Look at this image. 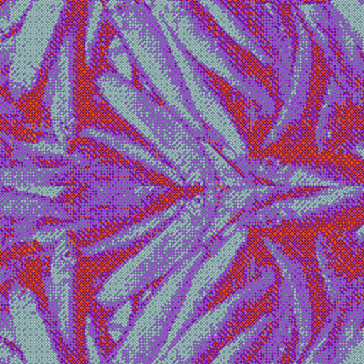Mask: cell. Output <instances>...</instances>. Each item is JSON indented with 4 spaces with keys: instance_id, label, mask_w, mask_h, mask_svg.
<instances>
[{
    "instance_id": "cell-1",
    "label": "cell",
    "mask_w": 364,
    "mask_h": 364,
    "mask_svg": "<svg viewBox=\"0 0 364 364\" xmlns=\"http://www.w3.org/2000/svg\"><path fill=\"white\" fill-rule=\"evenodd\" d=\"M165 30L191 53L213 61V70L225 75L276 119L282 98L273 67L264 64L233 36L200 0H148Z\"/></svg>"
},
{
    "instance_id": "cell-2",
    "label": "cell",
    "mask_w": 364,
    "mask_h": 364,
    "mask_svg": "<svg viewBox=\"0 0 364 364\" xmlns=\"http://www.w3.org/2000/svg\"><path fill=\"white\" fill-rule=\"evenodd\" d=\"M117 31L144 71L155 82L165 101L185 115L202 141L220 158L236 151L199 109L171 38L148 0H101Z\"/></svg>"
},
{
    "instance_id": "cell-3",
    "label": "cell",
    "mask_w": 364,
    "mask_h": 364,
    "mask_svg": "<svg viewBox=\"0 0 364 364\" xmlns=\"http://www.w3.org/2000/svg\"><path fill=\"white\" fill-rule=\"evenodd\" d=\"M95 82L111 104L169 158L181 183L220 186L219 169L208 145L176 108L138 90L118 68L105 70Z\"/></svg>"
},
{
    "instance_id": "cell-4",
    "label": "cell",
    "mask_w": 364,
    "mask_h": 364,
    "mask_svg": "<svg viewBox=\"0 0 364 364\" xmlns=\"http://www.w3.org/2000/svg\"><path fill=\"white\" fill-rule=\"evenodd\" d=\"M257 232L290 287L300 331L297 363H303L317 347L333 307L317 256V233L296 228H273Z\"/></svg>"
},
{
    "instance_id": "cell-5",
    "label": "cell",
    "mask_w": 364,
    "mask_h": 364,
    "mask_svg": "<svg viewBox=\"0 0 364 364\" xmlns=\"http://www.w3.org/2000/svg\"><path fill=\"white\" fill-rule=\"evenodd\" d=\"M297 14L299 44L291 85L259 154H293L316 148L314 132L331 73L301 7H297Z\"/></svg>"
},
{
    "instance_id": "cell-6",
    "label": "cell",
    "mask_w": 364,
    "mask_h": 364,
    "mask_svg": "<svg viewBox=\"0 0 364 364\" xmlns=\"http://www.w3.org/2000/svg\"><path fill=\"white\" fill-rule=\"evenodd\" d=\"M222 192V186L205 188L188 199L156 246L127 276L122 287L104 301L119 310L138 293L156 286L164 287L181 267L191 263L218 222Z\"/></svg>"
},
{
    "instance_id": "cell-7",
    "label": "cell",
    "mask_w": 364,
    "mask_h": 364,
    "mask_svg": "<svg viewBox=\"0 0 364 364\" xmlns=\"http://www.w3.org/2000/svg\"><path fill=\"white\" fill-rule=\"evenodd\" d=\"M222 24L226 23L237 37L264 64L276 71L282 104L291 85L299 44L297 7L277 13L255 0H200Z\"/></svg>"
},
{
    "instance_id": "cell-8",
    "label": "cell",
    "mask_w": 364,
    "mask_h": 364,
    "mask_svg": "<svg viewBox=\"0 0 364 364\" xmlns=\"http://www.w3.org/2000/svg\"><path fill=\"white\" fill-rule=\"evenodd\" d=\"M60 235L50 240L13 239L1 243L0 291H26L31 297L60 363H74L63 333V299L53 277V257Z\"/></svg>"
},
{
    "instance_id": "cell-9",
    "label": "cell",
    "mask_w": 364,
    "mask_h": 364,
    "mask_svg": "<svg viewBox=\"0 0 364 364\" xmlns=\"http://www.w3.org/2000/svg\"><path fill=\"white\" fill-rule=\"evenodd\" d=\"M94 80L85 58V6L64 40L51 78V125L61 146L68 151L82 135L85 111Z\"/></svg>"
},
{
    "instance_id": "cell-10",
    "label": "cell",
    "mask_w": 364,
    "mask_h": 364,
    "mask_svg": "<svg viewBox=\"0 0 364 364\" xmlns=\"http://www.w3.org/2000/svg\"><path fill=\"white\" fill-rule=\"evenodd\" d=\"M168 36L199 95L206 104L216 107L223 114L237 135L245 154H259L274 124V118L269 117L225 75L200 61L175 36L169 33Z\"/></svg>"
},
{
    "instance_id": "cell-11",
    "label": "cell",
    "mask_w": 364,
    "mask_h": 364,
    "mask_svg": "<svg viewBox=\"0 0 364 364\" xmlns=\"http://www.w3.org/2000/svg\"><path fill=\"white\" fill-rule=\"evenodd\" d=\"M364 226V186L340 189L328 200L309 205V200L276 203L240 216L233 225L236 233L255 229L296 228L313 233L324 230L358 232Z\"/></svg>"
},
{
    "instance_id": "cell-12",
    "label": "cell",
    "mask_w": 364,
    "mask_h": 364,
    "mask_svg": "<svg viewBox=\"0 0 364 364\" xmlns=\"http://www.w3.org/2000/svg\"><path fill=\"white\" fill-rule=\"evenodd\" d=\"M333 80L364 114V47L337 1L301 7Z\"/></svg>"
},
{
    "instance_id": "cell-13",
    "label": "cell",
    "mask_w": 364,
    "mask_h": 364,
    "mask_svg": "<svg viewBox=\"0 0 364 364\" xmlns=\"http://www.w3.org/2000/svg\"><path fill=\"white\" fill-rule=\"evenodd\" d=\"M57 272V286L63 299V333L74 357V363L88 361L87 321L90 306L97 293L84 263V249L71 230L60 235V242L53 257Z\"/></svg>"
},
{
    "instance_id": "cell-14",
    "label": "cell",
    "mask_w": 364,
    "mask_h": 364,
    "mask_svg": "<svg viewBox=\"0 0 364 364\" xmlns=\"http://www.w3.org/2000/svg\"><path fill=\"white\" fill-rule=\"evenodd\" d=\"M282 283V272L274 263L233 297L222 318L189 348L186 363H212L228 344L246 334L276 304Z\"/></svg>"
},
{
    "instance_id": "cell-15",
    "label": "cell",
    "mask_w": 364,
    "mask_h": 364,
    "mask_svg": "<svg viewBox=\"0 0 364 364\" xmlns=\"http://www.w3.org/2000/svg\"><path fill=\"white\" fill-rule=\"evenodd\" d=\"M243 233V240L225 269L210 284L199 291L192 309L183 318L179 330L175 333L165 354H169L200 318L233 299L276 263L266 242L257 230L249 229Z\"/></svg>"
},
{
    "instance_id": "cell-16",
    "label": "cell",
    "mask_w": 364,
    "mask_h": 364,
    "mask_svg": "<svg viewBox=\"0 0 364 364\" xmlns=\"http://www.w3.org/2000/svg\"><path fill=\"white\" fill-rule=\"evenodd\" d=\"M299 347L300 331L294 301L283 279L276 304L246 333L228 361L232 364L297 363Z\"/></svg>"
},
{
    "instance_id": "cell-17",
    "label": "cell",
    "mask_w": 364,
    "mask_h": 364,
    "mask_svg": "<svg viewBox=\"0 0 364 364\" xmlns=\"http://www.w3.org/2000/svg\"><path fill=\"white\" fill-rule=\"evenodd\" d=\"M236 232L220 226L215 229L203 242L198 255L189 263L186 272L182 274L173 293L169 296L166 303L151 320V323L141 331L136 343L124 350L121 360L134 364H146L156 360L161 350L168 341L169 333L188 299V294L193 286V282L202 267L219 253V250L233 237Z\"/></svg>"
},
{
    "instance_id": "cell-18",
    "label": "cell",
    "mask_w": 364,
    "mask_h": 364,
    "mask_svg": "<svg viewBox=\"0 0 364 364\" xmlns=\"http://www.w3.org/2000/svg\"><path fill=\"white\" fill-rule=\"evenodd\" d=\"M75 220V210L57 196L50 198L1 185L0 191V240L31 239L68 230Z\"/></svg>"
},
{
    "instance_id": "cell-19",
    "label": "cell",
    "mask_w": 364,
    "mask_h": 364,
    "mask_svg": "<svg viewBox=\"0 0 364 364\" xmlns=\"http://www.w3.org/2000/svg\"><path fill=\"white\" fill-rule=\"evenodd\" d=\"M360 263L340 294L333 300L321 338L313 350L311 361L336 364L344 361L364 333V237L360 236Z\"/></svg>"
},
{
    "instance_id": "cell-20",
    "label": "cell",
    "mask_w": 364,
    "mask_h": 364,
    "mask_svg": "<svg viewBox=\"0 0 364 364\" xmlns=\"http://www.w3.org/2000/svg\"><path fill=\"white\" fill-rule=\"evenodd\" d=\"M340 189L344 188L328 183H304L301 181L269 182L263 179H252L249 183L240 186L223 188L218 220L222 219V226L232 229L236 220L246 213H252L276 203L320 199Z\"/></svg>"
},
{
    "instance_id": "cell-21",
    "label": "cell",
    "mask_w": 364,
    "mask_h": 364,
    "mask_svg": "<svg viewBox=\"0 0 364 364\" xmlns=\"http://www.w3.org/2000/svg\"><path fill=\"white\" fill-rule=\"evenodd\" d=\"M363 145L364 114L331 77L314 132V146L321 152L351 154Z\"/></svg>"
},
{
    "instance_id": "cell-22",
    "label": "cell",
    "mask_w": 364,
    "mask_h": 364,
    "mask_svg": "<svg viewBox=\"0 0 364 364\" xmlns=\"http://www.w3.org/2000/svg\"><path fill=\"white\" fill-rule=\"evenodd\" d=\"M172 206L171 203H152L138 208L100 209L75 213V220L68 229L84 250H94L122 235L161 216Z\"/></svg>"
},
{
    "instance_id": "cell-23",
    "label": "cell",
    "mask_w": 364,
    "mask_h": 364,
    "mask_svg": "<svg viewBox=\"0 0 364 364\" xmlns=\"http://www.w3.org/2000/svg\"><path fill=\"white\" fill-rule=\"evenodd\" d=\"M185 202L176 205L169 215L159 218L152 226L146 228L144 232L131 239L108 243L104 249L84 250V263L97 296L102 290L104 284L114 276V273H117L132 257L139 255L144 247L152 243L172 225V222L182 212Z\"/></svg>"
},
{
    "instance_id": "cell-24",
    "label": "cell",
    "mask_w": 364,
    "mask_h": 364,
    "mask_svg": "<svg viewBox=\"0 0 364 364\" xmlns=\"http://www.w3.org/2000/svg\"><path fill=\"white\" fill-rule=\"evenodd\" d=\"M316 249L333 301L358 267L361 256L360 236L351 230L318 232Z\"/></svg>"
},
{
    "instance_id": "cell-25",
    "label": "cell",
    "mask_w": 364,
    "mask_h": 364,
    "mask_svg": "<svg viewBox=\"0 0 364 364\" xmlns=\"http://www.w3.org/2000/svg\"><path fill=\"white\" fill-rule=\"evenodd\" d=\"M117 40L115 27L101 0L85 1V58L88 75L97 80L101 73L118 68L109 58V51Z\"/></svg>"
},
{
    "instance_id": "cell-26",
    "label": "cell",
    "mask_w": 364,
    "mask_h": 364,
    "mask_svg": "<svg viewBox=\"0 0 364 364\" xmlns=\"http://www.w3.org/2000/svg\"><path fill=\"white\" fill-rule=\"evenodd\" d=\"M118 309L108 306L104 300L98 297L92 300L88 311L87 330L92 338L94 347L97 350L101 363H111L119 351L118 340L112 336V328H119L122 331L124 326L114 324V316Z\"/></svg>"
},
{
    "instance_id": "cell-27",
    "label": "cell",
    "mask_w": 364,
    "mask_h": 364,
    "mask_svg": "<svg viewBox=\"0 0 364 364\" xmlns=\"http://www.w3.org/2000/svg\"><path fill=\"white\" fill-rule=\"evenodd\" d=\"M162 290V287L156 286V287H151L148 290H144L141 293H138L135 297H132V300L129 301L131 303V311H129V316H128V321L127 324L124 326L119 337H118V344L119 347L124 346L125 340L128 338V336L131 334V331L134 330L136 321L139 320V317L144 314L145 309L148 307V304L154 300V297Z\"/></svg>"
},
{
    "instance_id": "cell-28",
    "label": "cell",
    "mask_w": 364,
    "mask_h": 364,
    "mask_svg": "<svg viewBox=\"0 0 364 364\" xmlns=\"http://www.w3.org/2000/svg\"><path fill=\"white\" fill-rule=\"evenodd\" d=\"M266 6H289V7H306L323 1H336V0H255Z\"/></svg>"
},
{
    "instance_id": "cell-29",
    "label": "cell",
    "mask_w": 364,
    "mask_h": 364,
    "mask_svg": "<svg viewBox=\"0 0 364 364\" xmlns=\"http://www.w3.org/2000/svg\"><path fill=\"white\" fill-rule=\"evenodd\" d=\"M0 1H3V0H0Z\"/></svg>"
},
{
    "instance_id": "cell-30",
    "label": "cell",
    "mask_w": 364,
    "mask_h": 364,
    "mask_svg": "<svg viewBox=\"0 0 364 364\" xmlns=\"http://www.w3.org/2000/svg\"><path fill=\"white\" fill-rule=\"evenodd\" d=\"M363 236H364V235H363Z\"/></svg>"
}]
</instances>
